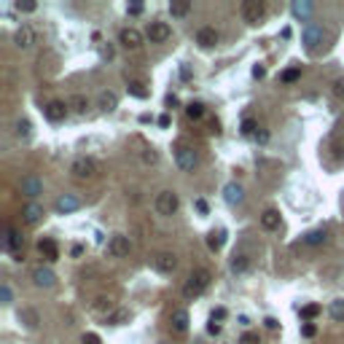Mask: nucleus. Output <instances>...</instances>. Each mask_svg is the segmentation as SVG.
<instances>
[{
  "label": "nucleus",
  "mask_w": 344,
  "mask_h": 344,
  "mask_svg": "<svg viewBox=\"0 0 344 344\" xmlns=\"http://www.w3.org/2000/svg\"><path fill=\"white\" fill-rule=\"evenodd\" d=\"M210 282H212L210 269L199 266V269L191 271V277H188V282L183 285V296H186V299H196V296H202V293L210 288Z\"/></svg>",
  "instance_id": "obj_1"
},
{
  "label": "nucleus",
  "mask_w": 344,
  "mask_h": 344,
  "mask_svg": "<svg viewBox=\"0 0 344 344\" xmlns=\"http://www.w3.org/2000/svg\"><path fill=\"white\" fill-rule=\"evenodd\" d=\"M153 207H156L159 215H175L177 207H180V199H177L175 191H159L156 199H153Z\"/></svg>",
  "instance_id": "obj_2"
},
{
  "label": "nucleus",
  "mask_w": 344,
  "mask_h": 344,
  "mask_svg": "<svg viewBox=\"0 0 344 344\" xmlns=\"http://www.w3.org/2000/svg\"><path fill=\"white\" fill-rule=\"evenodd\" d=\"M70 175H73L76 180H92V177L97 175V161L81 156V159H76L73 164H70Z\"/></svg>",
  "instance_id": "obj_3"
},
{
  "label": "nucleus",
  "mask_w": 344,
  "mask_h": 344,
  "mask_svg": "<svg viewBox=\"0 0 344 344\" xmlns=\"http://www.w3.org/2000/svg\"><path fill=\"white\" fill-rule=\"evenodd\" d=\"M301 41H304V49L306 51H317L320 46H323V41H325V30L320 27V25H306Z\"/></svg>",
  "instance_id": "obj_4"
},
{
  "label": "nucleus",
  "mask_w": 344,
  "mask_h": 344,
  "mask_svg": "<svg viewBox=\"0 0 344 344\" xmlns=\"http://www.w3.org/2000/svg\"><path fill=\"white\" fill-rule=\"evenodd\" d=\"M266 14V3L264 0H245L242 3V19L247 25H258L261 19Z\"/></svg>",
  "instance_id": "obj_5"
},
{
  "label": "nucleus",
  "mask_w": 344,
  "mask_h": 344,
  "mask_svg": "<svg viewBox=\"0 0 344 344\" xmlns=\"http://www.w3.org/2000/svg\"><path fill=\"white\" fill-rule=\"evenodd\" d=\"M129 250H132L129 237H124V234H113L111 237V242H108V256L111 258H124V256H129Z\"/></svg>",
  "instance_id": "obj_6"
},
{
  "label": "nucleus",
  "mask_w": 344,
  "mask_h": 344,
  "mask_svg": "<svg viewBox=\"0 0 344 344\" xmlns=\"http://www.w3.org/2000/svg\"><path fill=\"white\" fill-rule=\"evenodd\" d=\"M153 269L159 271V275H172V271L177 269V256L175 253H156L151 258Z\"/></svg>",
  "instance_id": "obj_7"
},
{
  "label": "nucleus",
  "mask_w": 344,
  "mask_h": 344,
  "mask_svg": "<svg viewBox=\"0 0 344 344\" xmlns=\"http://www.w3.org/2000/svg\"><path fill=\"white\" fill-rule=\"evenodd\" d=\"M175 161H177V167H180L183 172H191L196 167V153H194V148L177 146L175 148Z\"/></svg>",
  "instance_id": "obj_8"
},
{
  "label": "nucleus",
  "mask_w": 344,
  "mask_h": 344,
  "mask_svg": "<svg viewBox=\"0 0 344 344\" xmlns=\"http://www.w3.org/2000/svg\"><path fill=\"white\" fill-rule=\"evenodd\" d=\"M118 43H121L124 49H129V51H137L140 46H143V35H140L135 27H124L121 32H118Z\"/></svg>",
  "instance_id": "obj_9"
},
{
  "label": "nucleus",
  "mask_w": 344,
  "mask_h": 344,
  "mask_svg": "<svg viewBox=\"0 0 344 344\" xmlns=\"http://www.w3.org/2000/svg\"><path fill=\"white\" fill-rule=\"evenodd\" d=\"M146 35H148V41H151V43H164V41H170L172 30H170L167 22H151Z\"/></svg>",
  "instance_id": "obj_10"
},
{
  "label": "nucleus",
  "mask_w": 344,
  "mask_h": 344,
  "mask_svg": "<svg viewBox=\"0 0 344 344\" xmlns=\"http://www.w3.org/2000/svg\"><path fill=\"white\" fill-rule=\"evenodd\" d=\"M32 43H35V30L30 25H22L14 30V46L16 49H32Z\"/></svg>",
  "instance_id": "obj_11"
},
{
  "label": "nucleus",
  "mask_w": 344,
  "mask_h": 344,
  "mask_svg": "<svg viewBox=\"0 0 344 344\" xmlns=\"http://www.w3.org/2000/svg\"><path fill=\"white\" fill-rule=\"evenodd\" d=\"M43 215H46V210L38 205V202H27V205L22 207V221H25L27 226H35V223H41Z\"/></svg>",
  "instance_id": "obj_12"
},
{
  "label": "nucleus",
  "mask_w": 344,
  "mask_h": 344,
  "mask_svg": "<svg viewBox=\"0 0 344 344\" xmlns=\"http://www.w3.org/2000/svg\"><path fill=\"white\" fill-rule=\"evenodd\" d=\"M32 282L38 288H51L54 282H57V275H54L49 266H35L32 269Z\"/></svg>",
  "instance_id": "obj_13"
},
{
  "label": "nucleus",
  "mask_w": 344,
  "mask_h": 344,
  "mask_svg": "<svg viewBox=\"0 0 344 344\" xmlns=\"http://www.w3.org/2000/svg\"><path fill=\"white\" fill-rule=\"evenodd\" d=\"M188 323H191V317H188V312L183 310H172L170 315V328H172V334H186L188 331Z\"/></svg>",
  "instance_id": "obj_14"
},
{
  "label": "nucleus",
  "mask_w": 344,
  "mask_h": 344,
  "mask_svg": "<svg viewBox=\"0 0 344 344\" xmlns=\"http://www.w3.org/2000/svg\"><path fill=\"white\" fill-rule=\"evenodd\" d=\"M78 207H81V199H76L73 194H62L54 202V210L59 212V215H65V212H76Z\"/></svg>",
  "instance_id": "obj_15"
},
{
  "label": "nucleus",
  "mask_w": 344,
  "mask_h": 344,
  "mask_svg": "<svg viewBox=\"0 0 344 344\" xmlns=\"http://www.w3.org/2000/svg\"><path fill=\"white\" fill-rule=\"evenodd\" d=\"M67 108H70V105L54 100V102L46 105V111H43V113H46V118H49V121H62V118L67 116Z\"/></svg>",
  "instance_id": "obj_16"
},
{
  "label": "nucleus",
  "mask_w": 344,
  "mask_h": 344,
  "mask_svg": "<svg viewBox=\"0 0 344 344\" xmlns=\"http://www.w3.org/2000/svg\"><path fill=\"white\" fill-rule=\"evenodd\" d=\"M196 43L202 46V49H210V46H215V43H218V32H215V27H199V32H196Z\"/></svg>",
  "instance_id": "obj_17"
},
{
  "label": "nucleus",
  "mask_w": 344,
  "mask_h": 344,
  "mask_svg": "<svg viewBox=\"0 0 344 344\" xmlns=\"http://www.w3.org/2000/svg\"><path fill=\"white\" fill-rule=\"evenodd\" d=\"M41 191H43V183H41L35 175L22 177V194H25V196H38Z\"/></svg>",
  "instance_id": "obj_18"
},
{
  "label": "nucleus",
  "mask_w": 344,
  "mask_h": 344,
  "mask_svg": "<svg viewBox=\"0 0 344 344\" xmlns=\"http://www.w3.org/2000/svg\"><path fill=\"white\" fill-rule=\"evenodd\" d=\"M92 310L97 312V315H105V317H111V315L116 312V304H113V299H111V296H100V299H94Z\"/></svg>",
  "instance_id": "obj_19"
},
{
  "label": "nucleus",
  "mask_w": 344,
  "mask_h": 344,
  "mask_svg": "<svg viewBox=\"0 0 344 344\" xmlns=\"http://www.w3.org/2000/svg\"><path fill=\"white\" fill-rule=\"evenodd\" d=\"M38 250H41V256H43L46 261H57V258H59V247H57L54 240H49V237L38 242Z\"/></svg>",
  "instance_id": "obj_20"
},
{
  "label": "nucleus",
  "mask_w": 344,
  "mask_h": 344,
  "mask_svg": "<svg viewBox=\"0 0 344 344\" xmlns=\"http://www.w3.org/2000/svg\"><path fill=\"white\" fill-rule=\"evenodd\" d=\"M22 245V237H19V231L14 229V226H6V242H3V247L8 253H19L16 247Z\"/></svg>",
  "instance_id": "obj_21"
},
{
  "label": "nucleus",
  "mask_w": 344,
  "mask_h": 344,
  "mask_svg": "<svg viewBox=\"0 0 344 344\" xmlns=\"http://www.w3.org/2000/svg\"><path fill=\"white\" fill-rule=\"evenodd\" d=\"M223 196H226V202H229V205H240V202L245 199V191H242V186L229 183L226 188H223Z\"/></svg>",
  "instance_id": "obj_22"
},
{
  "label": "nucleus",
  "mask_w": 344,
  "mask_h": 344,
  "mask_svg": "<svg viewBox=\"0 0 344 344\" xmlns=\"http://www.w3.org/2000/svg\"><path fill=\"white\" fill-rule=\"evenodd\" d=\"M97 105H100V111L111 113V111L118 108V97H116L113 92H102V94H100V100H97Z\"/></svg>",
  "instance_id": "obj_23"
},
{
  "label": "nucleus",
  "mask_w": 344,
  "mask_h": 344,
  "mask_svg": "<svg viewBox=\"0 0 344 344\" xmlns=\"http://www.w3.org/2000/svg\"><path fill=\"white\" fill-rule=\"evenodd\" d=\"M261 226L269 229V231L280 229V212H277V210H266L264 215H261Z\"/></svg>",
  "instance_id": "obj_24"
},
{
  "label": "nucleus",
  "mask_w": 344,
  "mask_h": 344,
  "mask_svg": "<svg viewBox=\"0 0 344 344\" xmlns=\"http://www.w3.org/2000/svg\"><path fill=\"white\" fill-rule=\"evenodd\" d=\"M328 242V231L325 229H315V231H310L304 237V245H312V247H317V245H325Z\"/></svg>",
  "instance_id": "obj_25"
},
{
  "label": "nucleus",
  "mask_w": 344,
  "mask_h": 344,
  "mask_svg": "<svg viewBox=\"0 0 344 344\" xmlns=\"http://www.w3.org/2000/svg\"><path fill=\"white\" fill-rule=\"evenodd\" d=\"M19 320H22V323H25V328H38V323H41V320H38V312H35V310H30V306H25V310H22L19 312Z\"/></svg>",
  "instance_id": "obj_26"
},
{
  "label": "nucleus",
  "mask_w": 344,
  "mask_h": 344,
  "mask_svg": "<svg viewBox=\"0 0 344 344\" xmlns=\"http://www.w3.org/2000/svg\"><path fill=\"white\" fill-rule=\"evenodd\" d=\"M291 11H293V16H299V19H310V14H312V3H306V0H293Z\"/></svg>",
  "instance_id": "obj_27"
},
{
  "label": "nucleus",
  "mask_w": 344,
  "mask_h": 344,
  "mask_svg": "<svg viewBox=\"0 0 344 344\" xmlns=\"http://www.w3.org/2000/svg\"><path fill=\"white\" fill-rule=\"evenodd\" d=\"M223 245H226V231H210L207 234V247H210V250L218 253Z\"/></svg>",
  "instance_id": "obj_28"
},
{
  "label": "nucleus",
  "mask_w": 344,
  "mask_h": 344,
  "mask_svg": "<svg viewBox=\"0 0 344 344\" xmlns=\"http://www.w3.org/2000/svg\"><path fill=\"white\" fill-rule=\"evenodd\" d=\"M14 135L19 140H30L32 137V124L27 121V118H19V121L14 124Z\"/></svg>",
  "instance_id": "obj_29"
},
{
  "label": "nucleus",
  "mask_w": 344,
  "mask_h": 344,
  "mask_svg": "<svg viewBox=\"0 0 344 344\" xmlns=\"http://www.w3.org/2000/svg\"><path fill=\"white\" fill-rule=\"evenodd\" d=\"M129 320H132L129 310H116V312L108 317V323H111V325H124V323H129Z\"/></svg>",
  "instance_id": "obj_30"
},
{
  "label": "nucleus",
  "mask_w": 344,
  "mask_h": 344,
  "mask_svg": "<svg viewBox=\"0 0 344 344\" xmlns=\"http://www.w3.org/2000/svg\"><path fill=\"white\" fill-rule=\"evenodd\" d=\"M70 108H73L76 113H81V116H84V113H86V108H89V100L84 97V94H76V97L70 100Z\"/></svg>",
  "instance_id": "obj_31"
},
{
  "label": "nucleus",
  "mask_w": 344,
  "mask_h": 344,
  "mask_svg": "<svg viewBox=\"0 0 344 344\" xmlns=\"http://www.w3.org/2000/svg\"><path fill=\"white\" fill-rule=\"evenodd\" d=\"M191 11V3L188 0H180V3H170V14L172 16H186Z\"/></svg>",
  "instance_id": "obj_32"
},
{
  "label": "nucleus",
  "mask_w": 344,
  "mask_h": 344,
  "mask_svg": "<svg viewBox=\"0 0 344 344\" xmlns=\"http://www.w3.org/2000/svg\"><path fill=\"white\" fill-rule=\"evenodd\" d=\"M126 89H129V94H132V97H137V100H146V97H148V89L140 84V81H132Z\"/></svg>",
  "instance_id": "obj_33"
},
{
  "label": "nucleus",
  "mask_w": 344,
  "mask_h": 344,
  "mask_svg": "<svg viewBox=\"0 0 344 344\" xmlns=\"http://www.w3.org/2000/svg\"><path fill=\"white\" fill-rule=\"evenodd\" d=\"M247 266H250V258L247 256H234L231 258V271H247Z\"/></svg>",
  "instance_id": "obj_34"
},
{
  "label": "nucleus",
  "mask_w": 344,
  "mask_h": 344,
  "mask_svg": "<svg viewBox=\"0 0 344 344\" xmlns=\"http://www.w3.org/2000/svg\"><path fill=\"white\" fill-rule=\"evenodd\" d=\"M331 317L334 320H344V299H336V301H331Z\"/></svg>",
  "instance_id": "obj_35"
},
{
  "label": "nucleus",
  "mask_w": 344,
  "mask_h": 344,
  "mask_svg": "<svg viewBox=\"0 0 344 344\" xmlns=\"http://www.w3.org/2000/svg\"><path fill=\"white\" fill-rule=\"evenodd\" d=\"M186 116H188V118H202V116H205V105H202V102L186 105Z\"/></svg>",
  "instance_id": "obj_36"
},
{
  "label": "nucleus",
  "mask_w": 344,
  "mask_h": 344,
  "mask_svg": "<svg viewBox=\"0 0 344 344\" xmlns=\"http://www.w3.org/2000/svg\"><path fill=\"white\" fill-rule=\"evenodd\" d=\"M299 78H301V70L299 67H291V70H285V73L280 76L282 84H293V81H299Z\"/></svg>",
  "instance_id": "obj_37"
},
{
  "label": "nucleus",
  "mask_w": 344,
  "mask_h": 344,
  "mask_svg": "<svg viewBox=\"0 0 344 344\" xmlns=\"http://www.w3.org/2000/svg\"><path fill=\"white\" fill-rule=\"evenodd\" d=\"M320 315V306L317 304H306L304 310H301V320H306V323H310V320H315Z\"/></svg>",
  "instance_id": "obj_38"
},
{
  "label": "nucleus",
  "mask_w": 344,
  "mask_h": 344,
  "mask_svg": "<svg viewBox=\"0 0 344 344\" xmlns=\"http://www.w3.org/2000/svg\"><path fill=\"white\" fill-rule=\"evenodd\" d=\"M256 129H258V124L253 121V118H245V121H242V135H245V137H253V135H258Z\"/></svg>",
  "instance_id": "obj_39"
},
{
  "label": "nucleus",
  "mask_w": 344,
  "mask_h": 344,
  "mask_svg": "<svg viewBox=\"0 0 344 344\" xmlns=\"http://www.w3.org/2000/svg\"><path fill=\"white\" fill-rule=\"evenodd\" d=\"M35 8H38V3H32V0H19L16 3V11H22V14H32Z\"/></svg>",
  "instance_id": "obj_40"
},
{
  "label": "nucleus",
  "mask_w": 344,
  "mask_h": 344,
  "mask_svg": "<svg viewBox=\"0 0 344 344\" xmlns=\"http://www.w3.org/2000/svg\"><path fill=\"white\" fill-rule=\"evenodd\" d=\"M0 299H3V304H11V301H14V293H11V285H8V282H3V285H0Z\"/></svg>",
  "instance_id": "obj_41"
},
{
  "label": "nucleus",
  "mask_w": 344,
  "mask_h": 344,
  "mask_svg": "<svg viewBox=\"0 0 344 344\" xmlns=\"http://www.w3.org/2000/svg\"><path fill=\"white\" fill-rule=\"evenodd\" d=\"M240 344H261V336L253 334V331H247V334L240 336Z\"/></svg>",
  "instance_id": "obj_42"
},
{
  "label": "nucleus",
  "mask_w": 344,
  "mask_h": 344,
  "mask_svg": "<svg viewBox=\"0 0 344 344\" xmlns=\"http://www.w3.org/2000/svg\"><path fill=\"white\" fill-rule=\"evenodd\" d=\"M226 310H223V306H218V310H212V315H210V320H215V323H221V320H226Z\"/></svg>",
  "instance_id": "obj_43"
},
{
  "label": "nucleus",
  "mask_w": 344,
  "mask_h": 344,
  "mask_svg": "<svg viewBox=\"0 0 344 344\" xmlns=\"http://www.w3.org/2000/svg\"><path fill=\"white\" fill-rule=\"evenodd\" d=\"M81 341H84V344H102V339H100L97 334H92V331H89V334H84V336H81Z\"/></svg>",
  "instance_id": "obj_44"
},
{
  "label": "nucleus",
  "mask_w": 344,
  "mask_h": 344,
  "mask_svg": "<svg viewBox=\"0 0 344 344\" xmlns=\"http://www.w3.org/2000/svg\"><path fill=\"white\" fill-rule=\"evenodd\" d=\"M126 14L140 16V14H143V3H129V6H126Z\"/></svg>",
  "instance_id": "obj_45"
},
{
  "label": "nucleus",
  "mask_w": 344,
  "mask_h": 344,
  "mask_svg": "<svg viewBox=\"0 0 344 344\" xmlns=\"http://www.w3.org/2000/svg\"><path fill=\"white\" fill-rule=\"evenodd\" d=\"M207 334L218 336V334H221V323H215V320H210V323H207Z\"/></svg>",
  "instance_id": "obj_46"
},
{
  "label": "nucleus",
  "mask_w": 344,
  "mask_h": 344,
  "mask_svg": "<svg viewBox=\"0 0 344 344\" xmlns=\"http://www.w3.org/2000/svg\"><path fill=\"white\" fill-rule=\"evenodd\" d=\"M156 159H159L156 151H146V153H143V161H146V164H156Z\"/></svg>",
  "instance_id": "obj_47"
},
{
  "label": "nucleus",
  "mask_w": 344,
  "mask_h": 344,
  "mask_svg": "<svg viewBox=\"0 0 344 344\" xmlns=\"http://www.w3.org/2000/svg\"><path fill=\"white\" fill-rule=\"evenodd\" d=\"M301 334H304V336H315V334H317V328H315L312 323H304V328H301Z\"/></svg>",
  "instance_id": "obj_48"
},
{
  "label": "nucleus",
  "mask_w": 344,
  "mask_h": 344,
  "mask_svg": "<svg viewBox=\"0 0 344 344\" xmlns=\"http://www.w3.org/2000/svg\"><path fill=\"white\" fill-rule=\"evenodd\" d=\"M194 205H196V210L202 212V215H207V202H205V199H196Z\"/></svg>",
  "instance_id": "obj_49"
},
{
  "label": "nucleus",
  "mask_w": 344,
  "mask_h": 344,
  "mask_svg": "<svg viewBox=\"0 0 344 344\" xmlns=\"http://www.w3.org/2000/svg\"><path fill=\"white\" fill-rule=\"evenodd\" d=\"M334 94L336 97H344V81H336L334 84Z\"/></svg>",
  "instance_id": "obj_50"
},
{
  "label": "nucleus",
  "mask_w": 344,
  "mask_h": 344,
  "mask_svg": "<svg viewBox=\"0 0 344 344\" xmlns=\"http://www.w3.org/2000/svg\"><path fill=\"white\" fill-rule=\"evenodd\" d=\"M253 76H256V78H264V76H266V67H264V65H256V67H253Z\"/></svg>",
  "instance_id": "obj_51"
},
{
  "label": "nucleus",
  "mask_w": 344,
  "mask_h": 344,
  "mask_svg": "<svg viewBox=\"0 0 344 344\" xmlns=\"http://www.w3.org/2000/svg\"><path fill=\"white\" fill-rule=\"evenodd\" d=\"M264 323H266V328H269V331H277V328H280V323H277L275 317H266Z\"/></svg>",
  "instance_id": "obj_52"
},
{
  "label": "nucleus",
  "mask_w": 344,
  "mask_h": 344,
  "mask_svg": "<svg viewBox=\"0 0 344 344\" xmlns=\"http://www.w3.org/2000/svg\"><path fill=\"white\" fill-rule=\"evenodd\" d=\"M70 256H73V258H81V256H84V247H81V245H73V250H70Z\"/></svg>",
  "instance_id": "obj_53"
},
{
  "label": "nucleus",
  "mask_w": 344,
  "mask_h": 344,
  "mask_svg": "<svg viewBox=\"0 0 344 344\" xmlns=\"http://www.w3.org/2000/svg\"><path fill=\"white\" fill-rule=\"evenodd\" d=\"M159 126H170V116H167V113L159 116Z\"/></svg>",
  "instance_id": "obj_54"
}]
</instances>
